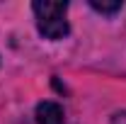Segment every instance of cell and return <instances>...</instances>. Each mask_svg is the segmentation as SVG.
<instances>
[{"mask_svg": "<svg viewBox=\"0 0 126 124\" xmlns=\"http://www.w3.org/2000/svg\"><path fill=\"white\" fill-rule=\"evenodd\" d=\"M34 15H36V27L41 32V37H46L51 41H58L68 34V2H51V0H36L32 5Z\"/></svg>", "mask_w": 126, "mask_h": 124, "instance_id": "1", "label": "cell"}, {"mask_svg": "<svg viewBox=\"0 0 126 124\" xmlns=\"http://www.w3.org/2000/svg\"><path fill=\"white\" fill-rule=\"evenodd\" d=\"M36 124H65V112L58 102L44 100L36 105Z\"/></svg>", "mask_w": 126, "mask_h": 124, "instance_id": "2", "label": "cell"}, {"mask_svg": "<svg viewBox=\"0 0 126 124\" xmlns=\"http://www.w3.org/2000/svg\"><path fill=\"white\" fill-rule=\"evenodd\" d=\"M111 124H126V112H116L111 117Z\"/></svg>", "mask_w": 126, "mask_h": 124, "instance_id": "4", "label": "cell"}, {"mask_svg": "<svg viewBox=\"0 0 126 124\" xmlns=\"http://www.w3.org/2000/svg\"><path fill=\"white\" fill-rule=\"evenodd\" d=\"M90 5H92L97 12H104V15H114V12H119L124 7L121 0H111V2H107V0H90Z\"/></svg>", "mask_w": 126, "mask_h": 124, "instance_id": "3", "label": "cell"}]
</instances>
